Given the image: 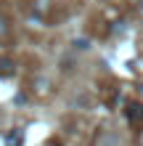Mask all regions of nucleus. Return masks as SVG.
Returning a JSON list of instances; mask_svg holds the SVG:
<instances>
[{"label":"nucleus","instance_id":"obj_1","mask_svg":"<svg viewBox=\"0 0 143 146\" xmlns=\"http://www.w3.org/2000/svg\"><path fill=\"white\" fill-rule=\"evenodd\" d=\"M125 119L130 127L143 130V101H127L125 104Z\"/></svg>","mask_w":143,"mask_h":146},{"label":"nucleus","instance_id":"obj_6","mask_svg":"<svg viewBox=\"0 0 143 146\" xmlns=\"http://www.w3.org/2000/svg\"><path fill=\"white\" fill-rule=\"evenodd\" d=\"M48 90V82H43V80H37V93H45Z\"/></svg>","mask_w":143,"mask_h":146},{"label":"nucleus","instance_id":"obj_3","mask_svg":"<svg viewBox=\"0 0 143 146\" xmlns=\"http://www.w3.org/2000/svg\"><path fill=\"white\" fill-rule=\"evenodd\" d=\"M16 74V64L11 58H0V77H13Z\"/></svg>","mask_w":143,"mask_h":146},{"label":"nucleus","instance_id":"obj_5","mask_svg":"<svg viewBox=\"0 0 143 146\" xmlns=\"http://www.w3.org/2000/svg\"><path fill=\"white\" fill-rule=\"evenodd\" d=\"M98 146H119V141H117V138H114V135H106V138H103V141H101Z\"/></svg>","mask_w":143,"mask_h":146},{"label":"nucleus","instance_id":"obj_4","mask_svg":"<svg viewBox=\"0 0 143 146\" xmlns=\"http://www.w3.org/2000/svg\"><path fill=\"white\" fill-rule=\"evenodd\" d=\"M24 143V130H11L5 135V146H21Z\"/></svg>","mask_w":143,"mask_h":146},{"label":"nucleus","instance_id":"obj_7","mask_svg":"<svg viewBox=\"0 0 143 146\" xmlns=\"http://www.w3.org/2000/svg\"><path fill=\"white\" fill-rule=\"evenodd\" d=\"M50 146H61V143H58V141H50Z\"/></svg>","mask_w":143,"mask_h":146},{"label":"nucleus","instance_id":"obj_8","mask_svg":"<svg viewBox=\"0 0 143 146\" xmlns=\"http://www.w3.org/2000/svg\"><path fill=\"white\" fill-rule=\"evenodd\" d=\"M140 13H143V3H140Z\"/></svg>","mask_w":143,"mask_h":146},{"label":"nucleus","instance_id":"obj_2","mask_svg":"<svg viewBox=\"0 0 143 146\" xmlns=\"http://www.w3.org/2000/svg\"><path fill=\"white\" fill-rule=\"evenodd\" d=\"M11 37H13V27H11V19H8L5 13H0V45L11 42Z\"/></svg>","mask_w":143,"mask_h":146}]
</instances>
